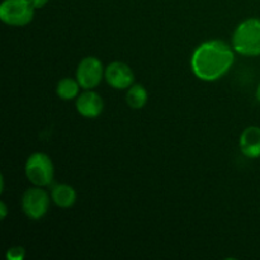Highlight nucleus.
I'll list each match as a JSON object with an SVG mask.
<instances>
[{
    "label": "nucleus",
    "instance_id": "f257e3e1",
    "mask_svg": "<svg viewBox=\"0 0 260 260\" xmlns=\"http://www.w3.org/2000/svg\"><path fill=\"white\" fill-rule=\"evenodd\" d=\"M234 61L235 57L233 48L223 41L212 40L196 48L190 65L198 79L203 81H215L230 70Z\"/></svg>",
    "mask_w": 260,
    "mask_h": 260
},
{
    "label": "nucleus",
    "instance_id": "f03ea898",
    "mask_svg": "<svg viewBox=\"0 0 260 260\" xmlns=\"http://www.w3.org/2000/svg\"><path fill=\"white\" fill-rule=\"evenodd\" d=\"M233 47L244 56L260 55V19L250 18L238 25L233 36Z\"/></svg>",
    "mask_w": 260,
    "mask_h": 260
},
{
    "label": "nucleus",
    "instance_id": "7ed1b4c3",
    "mask_svg": "<svg viewBox=\"0 0 260 260\" xmlns=\"http://www.w3.org/2000/svg\"><path fill=\"white\" fill-rule=\"evenodd\" d=\"M53 174V162L48 155L43 152H35L27 159L25 175L32 184L37 187H47L52 183Z\"/></svg>",
    "mask_w": 260,
    "mask_h": 260
},
{
    "label": "nucleus",
    "instance_id": "20e7f679",
    "mask_svg": "<svg viewBox=\"0 0 260 260\" xmlns=\"http://www.w3.org/2000/svg\"><path fill=\"white\" fill-rule=\"evenodd\" d=\"M35 10L29 0H4L0 4V19L12 27H23L32 22Z\"/></svg>",
    "mask_w": 260,
    "mask_h": 260
},
{
    "label": "nucleus",
    "instance_id": "39448f33",
    "mask_svg": "<svg viewBox=\"0 0 260 260\" xmlns=\"http://www.w3.org/2000/svg\"><path fill=\"white\" fill-rule=\"evenodd\" d=\"M22 208L32 220H40L50 208V196L42 187L35 185L24 192L22 197Z\"/></svg>",
    "mask_w": 260,
    "mask_h": 260
},
{
    "label": "nucleus",
    "instance_id": "423d86ee",
    "mask_svg": "<svg viewBox=\"0 0 260 260\" xmlns=\"http://www.w3.org/2000/svg\"><path fill=\"white\" fill-rule=\"evenodd\" d=\"M103 63L94 56H88L79 62L76 69V80L83 89H94L104 78Z\"/></svg>",
    "mask_w": 260,
    "mask_h": 260
},
{
    "label": "nucleus",
    "instance_id": "0eeeda50",
    "mask_svg": "<svg viewBox=\"0 0 260 260\" xmlns=\"http://www.w3.org/2000/svg\"><path fill=\"white\" fill-rule=\"evenodd\" d=\"M107 83L114 89H128L134 84L135 74L127 63L122 61H113L109 63L104 71Z\"/></svg>",
    "mask_w": 260,
    "mask_h": 260
},
{
    "label": "nucleus",
    "instance_id": "6e6552de",
    "mask_svg": "<svg viewBox=\"0 0 260 260\" xmlns=\"http://www.w3.org/2000/svg\"><path fill=\"white\" fill-rule=\"evenodd\" d=\"M104 103L102 96L93 89H85L76 98V109L86 118H95L103 112Z\"/></svg>",
    "mask_w": 260,
    "mask_h": 260
},
{
    "label": "nucleus",
    "instance_id": "1a4fd4ad",
    "mask_svg": "<svg viewBox=\"0 0 260 260\" xmlns=\"http://www.w3.org/2000/svg\"><path fill=\"white\" fill-rule=\"evenodd\" d=\"M240 150L249 159L260 157V127L250 126L244 129L239 140Z\"/></svg>",
    "mask_w": 260,
    "mask_h": 260
},
{
    "label": "nucleus",
    "instance_id": "9d476101",
    "mask_svg": "<svg viewBox=\"0 0 260 260\" xmlns=\"http://www.w3.org/2000/svg\"><path fill=\"white\" fill-rule=\"evenodd\" d=\"M76 192L69 184H56L51 190V198L56 206L61 208H69L76 202Z\"/></svg>",
    "mask_w": 260,
    "mask_h": 260
},
{
    "label": "nucleus",
    "instance_id": "9b49d317",
    "mask_svg": "<svg viewBox=\"0 0 260 260\" xmlns=\"http://www.w3.org/2000/svg\"><path fill=\"white\" fill-rule=\"evenodd\" d=\"M149 94L147 90L140 84H132L126 93V102L129 108L141 109L147 103Z\"/></svg>",
    "mask_w": 260,
    "mask_h": 260
},
{
    "label": "nucleus",
    "instance_id": "f8f14e48",
    "mask_svg": "<svg viewBox=\"0 0 260 260\" xmlns=\"http://www.w3.org/2000/svg\"><path fill=\"white\" fill-rule=\"evenodd\" d=\"M80 88V84L76 79L63 78L57 83L56 93H57L58 98L63 99V101H71V99L78 98Z\"/></svg>",
    "mask_w": 260,
    "mask_h": 260
},
{
    "label": "nucleus",
    "instance_id": "ddd939ff",
    "mask_svg": "<svg viewBox=\"0 0 260 260\" xmlns=\"http://www.w3.org/2000/svg\"><path fill=\"white\" fill-rule=\"evenodd\" d=\"M25 256V249L23 246H13L7 251L8 260H23Z\"/></svg>",
    "mask_w": 260,
    "mask_h": 260
},
{
    "label": "nucleus",
    "instance_id": "4468645a",
    "mask_svg": "<svg viewBox=\"0 0 260 260\" xmlns=\"http://www.w3.org/2000/svg\"><path fill=\"white\" fill-rule=\"evenodd\" d=\"M29 2L32 3V5L36 8V9H40V8L45 7L50 0H29Z\"/></svg>",
    "mask_w": 260,
    "mask_h": 260
},
{
    "label": "nucleus",
    "instance_id": "2eb2a0df",
    "mask_svg": "<svg viewBox=\"0 0 260 260\" xmlns=\"http://www.w3.org/2000/svg\"><path fill=\"white\" fill-rule=\"evenodd\" d=\"M8 215V207L4 202H0V216L2 218H5Z\"/></svg>",
    "mask_w": 260,
    "mask_h": 260
},
{
    "label": "nucleus",
    "instance_id": "dca6fc26",
    "mask_svg": "<svg viewBox=\"0 0 260 260\" xmlns=\"http://www.w3.org/2000/svg\"><path fill=\"white\" fill-rule=\"evenodd\" d=\"M256 98H258V101L260 102V83L258 85V89H256Z\"/></svg>",
    "mask_w": 260,
    "mask_h": 260
}]
</instances>
